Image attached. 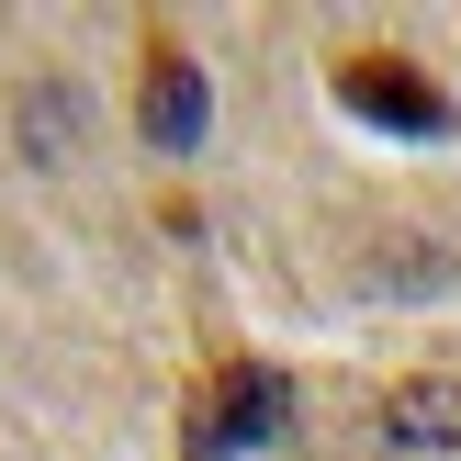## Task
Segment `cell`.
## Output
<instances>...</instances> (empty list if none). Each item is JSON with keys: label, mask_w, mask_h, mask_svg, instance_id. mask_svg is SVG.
<instances>
[{"label": "cell", "mask_w": 461, "mask_h": 461, "mask_svg": "<svg viewBox=\"0 0 461 461\" xmlns=\"http://www.w3.org/2000/svg\"><path fill=\"white\" fill-rule=\"evenodd\" d=\"M23 158H34V169L90 158V90L79 79H23Z\"/></svg>", "instance_id": "5b68a950"}, {"label": "cell", "mask_w": 461, "mask_h": 461, "mask_svg": "<svg viewBox=\"0 0 461 461\" xmlns=\"http://www.w3.org/2000/svg\"><path fill=\"white\" fill-rule=\"evenodd\" d=\"M338 102H349L360 124H383V135H450V90L428 79L417 57H394V45L338 57Z\"/></svg>", "instance_id": "7a4b0ae2"}, {"label": "cell", "mask_w": 461, "mask_h": 461, "mask_svg": "<svg viewBox=\"0 0 461 461\" xmlns=\"http://www.w3.org/2000/svg\"><path fill=\"white\" fill-rule=\"evenodd\" d=\"M282 439H293V383L270 360H225L214 394L180 428V461H237V450H282Z\"/></svg>", "instance_id": "6da1fadb"}, {"label": "cell", "mask_w": 461, "mask_h": 461, "mask_svg": "<svg viewBox=\"0 0 461 461\" xmlns=\"http://www.w3.org/2000/svg\"><path fill=\"white\" fill-rule=\"evenodd\" d=\"M135 124H147L158 158H192L203 124H214V90H203V68L180 57L169 34H147V102H135Z\"/></svg>", "instance_id": "277c9868"}, {"label": "cell", "mask_w": 461, "mask_h": 461, "mask_svg": "<svg viewBox=\"0 0 461 461\" xmlns=\"http://www.w3.org/2000/svg\"><path fill=\"white\" fill-rule=\"evenodd\" d=\"M372 461H461V383L450 372H405L372 405Z\"/></svg>", "instance_id": "3957f363"}, {"label": "cell", "mask_w": 461, "mask_h": 461, "mask_svg": "<svg viewBox=\"0 0 461 461\" xmlns=\"http://www.w3.org/2000/svg\"><path fill=\"white\" fill-rule=\"evenodd\" d=\"M372 293H450V248H417V237H394V248H372Z\"/></svg>", "instance_id": "8992f818"}]
</instances>
